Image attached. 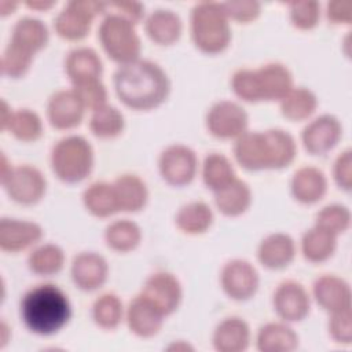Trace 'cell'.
I'll return each mask as SVG.
<instances>
[{
  "mask_svg": "<svg viewBox=\"0 0 352 352\" xmlns=\"http://www.w3.org/2000/svg\"><path fill=\"white\" fill-rule=\"evenodd\" d=\"M1 184L8 197L22 205L38 202L47 188L43 173L32 165H8L6 155H1Z\"/></svg>",
  "mask_w": 352,
  "mask_h": 352,
  "instance_id": "8992f818",
  "label": "cell"
},
{
  "mask_svg": "<svg viewBox=\"0 0 352 352\" xmlns=\"http://www.w3.org/2000/svg\"><path fill=\"white\" fill-rule=\"evenodd\" d=\"M41 236L43 228L37 223L7 217L0 221V248L4 252H21L37 243Z\"/></svg>",
  "mask_w": 352,
  "mask_h": 352,
  "instance_id": "e0dca14e",
  "label": "cell"
},
{
  "mask_svg": "<svg viewBox=\"0 0 352 352\" xmlns=\"http://www.w3.org/2000/svg\"><path fill=\"white\" fill-rule=\"evenodd\" d=\"M256 342L261 352H290L298 346V336L287 323L272 322L258 330Z\"/></svg>",
  "mask_w": 352,
  "mask_h": 352,
  "instance_id": "4316f807",
  "label": "cell"
},
{
  "mask_svg": "<svg viewBox=\"0 0 352 352\" xmlns=\"http://www.w3.org/2000/svg\"><path fill=\"white\" fill-rule=\"evenodd\" d=\"M290 6V19L300 29H311L319 19V4L316 1H293Z\"/></svg>",
  "mask_w": 352,
  "mask_h": 352,
  "instance_id": "f6af8a7d",
  "label": "cell"
},
{
  "mask_svg": "<svg viewBox=\"0 0 352 352\" xmlns=\"http://www.w3.org/2000/svg\"><path fill=\"white\" fill-rule=\"evenodd\" d=\"M160 172L172 186H186L197 175L198 160L195 153L184 144L168 146L160 155Z\"/></svg>",
  "mask_w": 352,
  "mask_h": 352,
  "instance_id": "9c48e42d",
  "label": "cell"
},
{
  "mask_svg": "<svg viewBox=\"0 0 352 352\" xmlns=\"http://www.w3.org/2000/svg\"><path fill=\"white\" fill-rule=\"evenodd\" d=\"M65 264L63 250L54 243H44L37 246L28 257V265L32 272L50 276L58 274Z\"/></svg>",
  "mask_w": 352,
  "mask_h": 352,
  "instance_id": "d590c367",
  "label": "cell"
},
{
  "mask_svg": "<svg viewBox=\"0 0 352 352\" xmlns=\"http://www.w3.org/2000/svg\"><path fill=\"white\" fill-rule=\"evenodd\" d=\"M1 131H10L18 140L34 142L43 135V122L37 113L29 109L12 111L6 100H1Z\"/></svg>",
  "mask_w": 352,
  "mask_h": 352,
  "instance_id": "ffe728a7",
  "label": "cell"
},
{
  "mask_svg": "<svg viewBox=\"0 0 352 352\" xmlns=\"http://www.w3.org/2000/svg\"><path fill=\"white\" fill-rule=\"evenodd\" d=\"M124 125L125 121L121 111L107 103L95 109L89 120V128L92 133L102 139L118 136L122 132Z\"/></svg>",
  "mask_w": 352,
  "mask_h": 352,
  "instance_id": "f35d334b",
  "label": "cell"
},
{
  "mask_svg": "<svg viewBox=\"0 0 352 352\" xmlns=\"http://www.w3.org/2000/svg\"><path fill=\"white\" fill-rule=\"evenodd\" d=\"M351 214L345 206L329 205L323 208L316 216V227H320L334 235L344 232L349 227Z\"/></svg>",
  "mask_w": 352,
  "mask_h": 352,
  "instance_id": "60d3db41",
  "label": "cell"
},
{
  "mask_svg": "<svg viewBox=\"0 0 352 352\" xmlns=\"http://www.w3.org/2000/svg\"><path fill=\"white\" fill-rule=\"evenodd\" d=\"M104 6L103 1H70L54 19V28L66 40H80L89 32L92 19L104 12Z\"/></svg>",
  "mask_w": 352,
  "mask_h": 352,
  "instance_id": "52a82bcc",
  "label": "cell"
},
{
  "mask_svg": "<svg viewBox=\"0 0 352 352\" xmlns=\"http://www.w3.org/2000/svg\"><path fill=\"white\" fill-rule=\"evenodd\" d=\"M249 344L250 329L241 318H226L213 331V346L219 352H242Z\"/></svg>",
  "mask_w": 352,
  "mask_h": 352,
  "instance_id": "603a6c76",
  "label": "cell"
},
{
  "mask_svg": "<svg viewBox=\"0 0 352 352\" xmlns=\"http://www.w3.org/2000/svg\"><path fill=\"white\" fill-rule=\"evenodd\" d=\"M84 111L85 106L73 88L56 91L47 106L48 120L56 129H72L80 125Z\"/></svg>",
  "mask_w": 352,
  "mask_h": 352,
  "instance_id": "5bb4252c",
  "label": "cell"
},
{
  "mask_svg": "<svg viewBox=\"0 0 352 352\" xmlns=\"http://www.w3.org/2000/svg\"><path fill=\"white\" fill-rule=\"evenodd\" d=\"M221 286L227 296L236 301L249 300L258 287V274L246 260L235 258L228 261L221 270Z\"/></svg>",
  "mask_w": 352,
  "mask_h": 352,
  "instance_id": "30bf717a",
  "label": "cell"
},
{
  "mask_svg": "<svg viewBox=\"0 0 352 352\" xmlns=\"http://www.w3.org/2000/svg\"><path fill=\"white\" fill-rule=\"evenodd\" d=\"M176 226L186 234L197 235L205 232L213 223V212L209 205L201 201L182 206L175 217Z\"/></svg>",
  "mask_w": 352,
  "mask_h": 352,
  "instance_id": "1f68e13d",
  "label": "cell"
},
{
  "mask_svg": "<svg viewBox=\"0 0 352 352\" xmlns=\"http://www.w3.org/2000/svg\"><path fill=\"white\" fill-rule=\"evenodd\" d=\"M165 316L173 314L182 301V286L177 278L169 272H155L150 275L140 292Z\"/></svg>",
  "mask_w": 352,
  "mask_h": 352,
  "instance_id": "7c38bea8",
  "label": "cell"
},
{
  "mask_svg": "<svg viewBox=\"0 0 352 352\" xmlns=\"http://www.w3.org/2000/svg\"><path fill=\"white\" fill-rule=\"evenodd\" d=\"M202 177L206 187L216 192L230 184L232 180H235L236 175L232 164L226 155L212 153L204 161Z\"/></svg>",
  "mask_w": 352,
  "mask_h": 352,
  "instance_id": "836d02e7",
  "label": "cell"
},
{
  "mask_svg": "<svg viewBox=\"0 0 352 352\" xmlns=\"http://www.w3.org/2000/svg\"><path fill=\"white\" fill-rule=\"evenodd\" d=\"M329 331L333 340L338 344H351L352 331H351V309L338 311L331 314L329 320Z\"/></svg>",
  "mask_w": 352,
  "mask_h": 352,
  "instance_id": "bcb514c9",
  "label": "cell"
},
{
  "mask_svg": "<svg viewBox=\"0 0 352 352\" xmlns=\"http://www.w3.org/2000/svg\"><path fill=\"white\" fill-rule=\"evenodd\" d=\"M109 275L107 261L95 252H82L72 263V278L77 287L95 290L100 287Z\"/></svg>",
  "mask_w": 352,
  "mask_h": 352,
  "instance_id": "ac0fdd59",
  "label": "cell"
},
{
  "mask_svg": "<svg viewBox=\"0 0 352 352\" xmlns=\"http://www.w3.org/2000/svg\"><path fill=\"white\" fill-rule=\"evenodd\" d=\"M72 316V305L62 289L43 283L29 289L21 300V318L34 334L52 336L62 330Z\"/></svg>",
  "mask_w": 352,
  "mask_h": 352,
  "instance_id": "7a4b0ae2",
  "label": "cell"
},
{
  "mask_svg": "<svg viewBox=\"0 0 352 352\" xmlns=\"http://www.w3.org/2000/svg\"><path fill=\"white\" fill-rule=\"evenodd\" d=\"M32 62H33V55L8 43L1 55V72L4 76L18 78V77H22L29 70Z\"/></svg>",
  "mask_w": 352,
  "mask_h": 352,
  "instance_id": "b9f144b4",
  "label": "cell"
},
{
  "mask_svg": "<svg viewBox=\"0 0 352 352\" xmlns=\"http://www.w3.org/2000/svg\"><path fill=\"white\" fill-rule=\"evenodd\" d=\"M342 126L340 121L330 114H323L312 120L301 135L302 144L312 155H323L330 151L341 139Z\"/></svg>",
  "mask_w": 352,
  "mask_h": 352,
  "instance_id": "4fadbf2b",
  "label": "cell"
},
{
  "mask_svg": "<svg viewBox=\"0 0 352 352\" xmlns=\"http://www.w3.org/2000/svg\"><path fill=\"white\" fill-rule=\"evenodd\" d=\"M99 40L106 54L120 66L139 59L140 38L135 25L118 15L106 14L99 26Z\"/></svg>",
  "mask_w": 352,
  "mask_h": 352,
  "instance_id": "5b68a950",
  "label": "cell"
},
{
  "mask_svg": "<svg viewBox=\"0 0 352 352\" xmlns=\"http://www.w3.org/2000/svg\"><path fill=\"white\" fill-rule=\"evenodd\" d=\"M337 235L320 228L314 227L302 235L301 249L307 260L312 263H320L331 257L336 250Z\"/></svg>",
  "mask_w": 352,
  "mask_h": 352,
  "instance_id": "d6a6232c",
  "label": "cell"
},
{
  "mask_svg": "<svg viewBox=\"0 0 352 352\" xmlns=\"http://www.w3.org/2000/svg\"><path fill=\"white\" fill-rule=\"evenodd\" d=\"M165 315L142 293L128 305L126 322L129 330L143 338L155 336L164 323Z\"/></svg>",
  "mask_w": 352,
  "mask_h": 352,
  "instance_id": "2e32d148",
  "label": "cell"
},
{
  "mask_svg": "<svg viewBox=\"0 0 352 352\" xmlns=\"http://www.w3.org/2000/svg\"><path fill=\"white\" fill-rule=\"evenodd\" d=\"M73 89L81 99L85 109H89L92 111L106 104L107 102V91L100 78L73 85Z\"/></svg>",
  "mask_w": 352,
  "mask_h": 352,
  "instance_id": "ee69618b",
  "label": "cell"
},
{
  "mask_svg": "<svg viewBox=\"0 0 352 352\" xmlns=\"http://www.w3.org/2000/svg\"><path fill=\"white\" fill-rule=\"evenodd\" d=\"M232 89L238 98L245 102H261L260 92L257 85L256 70L252 69H239L234 73L231 81Z\"/></svg>",
  "mask_w": 352,
  "mask_h": 352,
  "instance_id": "7bdbcfd3",
  "label": "cell"
},
{
  "mask_svg": "<svg viewBox=\"0 0 352 352\" xmlns=\"http://www.w3.org/2000/svg\"><path fill=\"white\" fill-rule=\"evenodd\" d=\"M228 19L239 22H249L254 19L260 12V4L257 1H228L221 3Z\"/></svg>",
  "mask_w": 352,
  "mask_h": 352,
  "instance_id": "7dc6e473",
  "label": "cell"
},
{
  "mask_svg": "<svg viewBox=\"0 0 352 352\" xmlns=\"http://www.w3.org/2000/svg\"><path fill=\"white\" fill-rule=\"evenodd\" d=\"M318 106L316 96L312 91L304 87L293 88L282 100V114L292 121H302L309 118Z\"/></svg>",
  "mask_w": 352,
  "mask_h": 352,
  "instance_id": "e575fe53",
  "label": "cell"
},
{
  "mask_svg": "<svg viewBox=\"0 0 352 352\" xmlns=\"http://www.w3.org/2000/svg\"><path fill=\"white\" fill-rule=\"evenodd\" d=\"M51 168L62 182L78 183L94 168V148L82 136H66L52 147Z\"/></svg>",
  "mask_w": 352,
  "mask_h": 352,
  "instance_id": "277c9868",
  "label": "cell"
},
{
  "mask_svg": "<svg viewBox=\"0 0 352 352\" xmlns=\"http://www.w3.org/2000/svg\"><path fill=\"white\" fill-rule=\"evenodd\" d=\"M191 34L195 45L208 54L226 50L231 40L228 16L221 3H198L191 12Z\"/></svg>",
  "mask_w": 352,
  "mask_h": 352,
  "instance_id": "3957f363",
  "label": "cell"
},
{
  "mask_svg": "<svg viewBox=\"0 0 352 352\" xmlns=\"http://www.w3.org/2000/svg\"><path fill=\"white\" fill-rule=\"evenodd\" d=\"M29 7H32V8H50L51 6H54V3L52 1H50V3H43V1H28L26 3Z\"/></svg>",
  "mask_w": 352,
  "mask_h": 352,
  "instance_id": "f5cc1de1",
  "label": "cell"
},
{
  "mask_svg": "<svg viewBox=\"0 0 352 352\" xmlns=\"http://www.w3.org/2000/svg\"><path fill=\"white\" fill-rule=\"evenodd\" d=\"M120 212H138L144 208L148 191L146 183L136 175H122L113 183Z\"/></svg>",
  "mask_w": 352,
  "mask_h": 352,
  "instance_id": "83f0119b",
  "label": "cell"
},
{
  "mask_svg": "<svg viewBox=\"0 0 352 352\" xmlns=\"http://www.w3.org/2000/svg\"><path fill=\"white\" fill-rule=\"evenodd\" d=\"M122 302L113 293L100 296L92 307V316L95 323L104 330L116 329L122 320Z\"/></svg>",
  "mask_w": 352,
  "mask_h": 352,
  "instance_id": "ab89813d",
  "label": "cell"
},
{
  "mask_svg": "<svg viewBox=\"0 0 352 352\" xmlns=\"http://www.w3.org/2000/svg\"><path fill=\"white\" fill-rule=\"evenodd\" d=\"M314 297L327 312L351 309V290L348 283L334 275H323L314 283Z\"/></svg>",
  "mask_w": 352,
  "mask_h": 352,
  "instance_id": "44dd1931",
  "label": "cell"
},
{
  "mask_svg": "<svg viewBox=\"0 0 352 352\" xmlns=\"http://www.w3.org/2000/svg\"><path fill=\"white\" fill-rule=\"evenodd\" d=\"M214 201L223 214L239 216L249 209L252 204V191L243 180L235 179L214 192Z\"/></svg>",
  "mask_w": 352,
  "mask_h": 352,
  "instance_id": "f1b7e54d",
  "label": "cell"
},
{
  "mask_svg": "<svg viewBox=\"0 0 352 352\" xmlns=\"http://www.w3.org/2000/svg\"><path fill=\"white\" fill-rule=\"evenodd\" d=\"M143 10H144L143 4L136 1H110V3H106L104 6L106 14L118 15L133 25H136L143 18V14H144Z\"/></svg>",
  "mask_w": 352,
  "mask_h": 352,
  "instance_id": "c3c4849f",
  "label": "cell"
},
{
  "mask_svg": "<svg viewBox=\"0 0 352 352\" xmlns=\"http://www.w3.org/2000/svg\"><path fill=\"white\" fill-rule=\"evenodd\" d=\"M234 154L239 165L248 170L271 169V155L265 132L242 133L234 146Z\"/></svg>",
  "mask_w": 352,
  "mask_h": 352,
  "instance_id": "9a60e30c",
  "label": "cell"
},
{
  "mask_svg": "<svg viewBox=\"0 0 352 352\" xmlns=\"http://www.w3.org/2000/svg\"><path fill=\"white\" fill-rule=\"evenodd\" d=\"M274 309L285 322H300L311 308L309 294L305 287L296 280L282 282L274 293Z\"/></svg>",
  "mask_w": 352,
  "mask_h": 352,
  "instance_id": "8fae6325",
  "label": "cell"
},
{
  "mask_svg": "<svg viewBox=\"0 0 352 352\" xmlns=\"http://www.w3.org/2000/svg\"><path fill=\"white\" fill-rule=\"evenodd\" d=\"M260 100H282L293 89L290 70L278 62H271L256 69Z\"/></svg>",
  "mask_w": 352,
  "mask_h": 352,
  "instance_id": "d6986e66",
  "label": "cell"
},
{
  "mask_svg": "<svg viewBox=\"0 0 352 352\" xmlns=\"http://www.w3.org/2000/svg\"><path fill=\"white\" fill-rule=\"evenodd\" d=\"M48 37V29L44 22L33 16H23L14 25L10 44L34 56L37 51L47 45Z\"/></svg>",
  "mask_w": 352,
  "mask_h": 352,
  "instance_id": "d4e9b609",
  "label": "cell"
},
{
  "mask_svg": "<svg viewBox=\"0 0 352 352\" xmlns=\"http://www.w3.org/2000/svg\"><path fill=\"white\" fill-rule=\"evenodd\" d=\"M179 348H180V346H177V345H176V344H173V345H172V346H170V348H169V349H176V351H177V349H179ZM188 348H190V346H188V345H184V346H183V348H182V349H188Z\"/></svg>",
  "mask_w": 352,
  "mask_h": 352,
  "instance_id": "db71d44e",
  "label": "cell"
},
{
  "mask_svg": "<svg viewBox=\"0 0 352 352\" xmlns=\"http://www.w3.org/2000/svg\"><path fill=\"white\" fill-rule=\"evenodd\" d=\"M16 7V3H10V1H0V14L7 15L12 12V10Z\"/></svg>",
  "mask_w": 352,
  "mask_h": 352,
  "instance_id": "816d5d0a",
  "label": "cell"
},
{
  "mask_svg": "<svg viewBox=\"0 0 352 352\" xmlns=\"http://www.w3.org/2000/svg\"><path fill=\"white\" fill-rule=\"evenodd\" d=\"M296 254V245L287 234L276 232L265 236L257 250L260 263L270 270H282L287 267Z\"/></svg>",
  "mask_w": 352,
  "mask_h": 352,
  "instance_id": "cb8c5ba5",
  "label": "cell"
},
{
  "mask_svg": "<svg viewBox=\"0 0 352 352\" xmlns=\"http://www.w3.org/2000/svg\"><path fill=\"white\" fill-rule=\"evenodd\" d=\"M248 121L245 109L231 100L216 102L206 114L208 131L219 139H238L246 132Z\"/></svg>",
  "mask_w": 352,
  "mask_h": 352,
  "instance_id": "ba28073f",
  "label": "cell"
},
{
  "mask_svg": "<svg viewBox=\"0 0 352 352\" xmlns=\"http://www.w3.org/2000/svg\"><path fill=\"white\" fill-rule=\"evenodd\" d=\"M327 180L322 170L314 166L300 168L292 179V192L298 202L315 204L326 194Z\"/></svg>",
  "mask_w": 352,
  "mask_h": 352,
  "instance_id": "484cf974",
  "label": "cell"
},
{
  "mask_svg": "<svg viewBox=\"0 0 352 352\" xmlns=\"http://www.w3.org/2000/svg\"><path fill=\"white\" fill-rule=\"evenodd\" d=\"M104 239L109 248L117 252L133 250L142 239L140 228L131 220H117L107 226Z\"/></svg>",
  "mask_w": 352,
  "mask_h": 352,
  "instance_id": "74e56055",
  "label": "cell"
},
{
  "mask_svg": "<svg viewBox=\"0 0 352 352\" xmlns=\"http://www.w3.org/2000/svg\"><path fill=\"white\" fill-rule=\"evenodd\" d=\"M146 30L153 41L169 45L180 37L182 21L170 10H155L146 21Z\"/></svg>",
  "mask_w": 352,
  "mask_h": 352,
  "instance_id": "f546056e",
  "label": "cell"
},
{
  "mask_svg": "<svg viewBox=\"0 0 352 352\" xmlns=\"http://www.w3.org/2000/svg\"><path fill=\"white\" fill-rule=\"evenodd\" d=\"M334 179L340 188L351 190V150L341 153L334 162Z\"/></svg>",
  "mask_w": 352,
  "mask_h": 352,
  "instance_id": "681fc988",
  "label": "cell"
},
{
  "mask_svg": "<svg viewBox=\"0 0 352 352\" xmlns=\"http://www.w3.org/2000/svg\"><path fill=\"white\" fill-rule=\"evenodd\" d=\"M349 1H331L327 4V16L329 19H331L333 22H345L349 23L351 21V11L346 10L344 11V7L348 4Z\"/></svg>",
  "mask_w": 352,
  "mask_h": 352,
  "instance_id": "f907efd6",
  "label": "cell"
},
{
  "mask_svg": "<svg viewBox=\"0 0 352 352\" xmlns=\"http://www.w3.org/2000/svg\"><path fill=\"white\" fill-rule=\"evenodd\" d=\"M271 154V169H282L290 165L296 157L297 146L293 136L279 128L264 131Z\"/></svg>",
  "mask_w": 352,
  "mask_h": 352,
  "instance_id": "8d00e7d4",
  "label": "cell"
},
{
  "mask_svg": "<svg viewBox=\"0 0 352 352\" xmlns=\"http://www.w3.org/2000/svg\"><path fill=\"white\" fill-rule=\"evenodd\" d=\"M65 72L73 85L99 80L103 72V65L98 52L88 47L72 50L65 59Z\"/></svg>",
  "mask_w": 352,
  "mask_h": 352,
  "instance_id": "7402d4cb",
  "label": "cell"
},
{
  "mask_svg": "<svg viewBox=\"0 0 352 352\" xmlns=\"http://www.w3.org/2000/svg\"><path fill=\"white\" fill-rule=\"evenodd\" d=\"M114 88L120 100L133 110H151L162 104L170 91L164 69L147 59L121 65L114 73Z\"/></svg>",
  "mask_w": 352,
  "mask_h": 352,
  "instance_id": "6da1fadb",
  "label": "cell"
},
{
  "mask_svg": "<svg viewBox=\"0 0 352 352\" xmlns=\"http://www.w3.org/2000/svg\"><path fill=\"white\" fill-rule=\"evenodd\" d=\"M82 201L87 210L96 217H107L120 212L113 183L96 182L91 184L84 191Z\"/></svg>",
  "mask_w": 352,
  "mask_h": 352,
  "instance_id": "4dcf8cb0",
  "label": "cell"
}]
</instances>
